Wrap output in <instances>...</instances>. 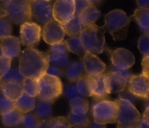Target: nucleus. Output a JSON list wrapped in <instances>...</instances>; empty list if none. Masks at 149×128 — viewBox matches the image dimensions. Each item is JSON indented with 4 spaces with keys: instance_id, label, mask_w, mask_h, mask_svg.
<instances>
[{
    "instance_id": "f257e3e1",
    "label": "nucleus",
    "mask_w": 149,
    "mask_h": 128,
    "mask_svg": "<svg viewBox=\"0 0 149 128\" xmlns=\"http://www.w3.org/2000/svg\"><path fill=\"white\" fill-rule=\"evenodd\" d=\"M19 56L18 68L24 78L39 79L49 65V54L33 47H27Z\"/></svg>"
},
{
    "instance_id": "f03ea898",
    "label": "nucleus",
    "mask_w": 149,
    "mask_h": 128,
    "mask_svg": "<svg viewBox=\"0 0 149 128\" xmlns=\"http://www.w3.org/2000/svg\"><path fill=\"white\" fill-rule=\"evenodd\" d=\"M131 18L122 10H114L105 16V31L109 32L114 41L125 40L127 36Z\"/></svg>"
},
{
    "instance_id": "7ed1b4c3",
    "label": "nucleus",
    "mask_w": 149,
    "mask_h": 128,
    "mask_svg": "<svg viewBox=\"0 0 149 128\" xmlns=\"http://www.w3.org/2000/svg\"><path fill=\"white\" fill-rule=\"evenodd\" d=\"M105 32L103 26L95 23L84 27L79 34L84 52H90L95 55L101 54L106 46Z\"/></svg>"
},
{
    "instance_id": "20e7f679",
    "label": "nucleus",
    "mask_w": 149,
    "mask_h": 128,
    "mask_svg": "<svg viewBox=\"0 0 149 128\" xmlns=\"http://www.w3.org/2000/svg\"><path fill=\"white\" fill-rule=\"evenodd\" d=\"M63 87L61 79L45 73L38 80L37 96L39 100L52 103L63 94Z\"/></svg>"
},
{
    "instance_id": "39448f33",
    "label": "nucleus",
    "mask_w": 149,
    "mask_h": 128,
    "mask_svg": "<svg viewBox=\"0 0 149 128\" xmlns=\"http://www.w3.org/2000/svg\"><path fill=\"white\" fill-rule=\"evenodd\" d=\"M117 113H116V128H133L141 114L134 104L127 100L117 98Z\"/></svg>"
},
{
    "instance_id": "423d86ee",
    "label": "nucleus",
    "mask_w": 149,
    "mask_h": 128,
    "mask_svg": "<svg viewBox=\"0 0 149 128\" xmlns=\"http://www.w3.org/2000/svg\"><path fill=\"white\" fill-rule=\"evenodd\" d=\"M117 109L116 100H110L108 99L96 100L92 106L93 120L103 125L115 123Z\"/></svg>"
},
{
    "instance_id": "0eeeda50",
    "label": "nucleus",
    "mask_w": 149,
    "mask_h": 128,
    "mask_svg": "<svg viewBox=\"0 0 149 128\" xmlns=\"http://www.w3.org/2000/svg\"><path fill=\"white\" fill-rule=\"evenodd\" d=\"M3 7L7 17L15 24L31 21L30 0H7Z\"/></svg>"
},
{
    "instance_id": "6e6552de",
    "label": "nucleus",
    "mask_w": 149,
    "mask_h": 128,
    "mask_svg": "<svg viewBox=\"0 0 149 128\" xmlns=\"http://www.w3.org/2000/svg\"><path fill=\"white\" fill-rule=\"evenodd\" d=\"M41 36L47 44L52 45L63 42L65 33L62 25L53 18L44 25Z\"/></svg>"
},
{
    "instance_id": "1a4fd4ad",
    "label": "nucleus",
    "mask_w": 149,
    "mask_h": 128,
    "mask_svg": "<svg viewBox=\"0 0 149 128\" xmlns=\"http://www.w3.org/2000/svg\"><path fill=\"white\" fill-rule=\"evenodd\" d=\"M75 15L74 0H56L52 7V16L62 26Z\"/></svg>"
},
{
    "instance_id": "9d476101",
    "label": "nucleus",
    "mask_w": 149,
    "mask_h": 128,
    "mask_svg": "<svg viewBox=\"0 0 149 128\" xmlns=\"http://www.w3.org/2000/svg\"><path fill=\"white\" fill-rule=\"evenodd\" d=\"M31 18L37 23L45 25L53 19L52 7L46 0H30Z\"/></svg>"
},
{
    "instance_id": "9b49d317",
    "label": "nucleus",
    "mask_w": 149,
    "mask_h": 128,
    "mask_svg": "<svg viewBox=\"0 0 149 128\" xmlns=\"http://www.w3.org/2000/svg\"><path fill=\"white\" fill-rule=\"evenodd\" d=\"M41 31L40 26L33 22H26L21 24L20 39L22 45L28 47L36 46L40 41Z\"/></svg>"
},
{
    "instance_id": "f8f14e48",
    "label": "nucleus",
    "mask_w": 149,
    "mask_h": 128,
    "mask_svg": "<svg viewBox=\"0 0 149 128\" xmlns=\"http://www.w3.org/2000/svg\"><path fill=\"white\" fill-rule=\"evenodd\" d=\"M109 54L112 65L120 69H129L135 64V56L133 53L125 48H117L112 50L106 48Z\"/></svg>"
},
{
    "instance_id": "ddd939ff",
    "label": "nucleus",
    "mask_w": 149,
    "mask_h": 128,
    "mask_svg": "<svg viewBox=\"0 0 149 128\" xmlns=\"http://www.w3.org/2000/svg\"><path fill=\"white\" fill-rule=\"evenodd\" d=\"M128 91L139 98L146 99L149 95V78L145 74L132 75L127 84Z\"/></svg>"
},
{
    "instance_id": "4468645a",
    "label": "nucleus",
    "mask_w": 149,
    "mask_h": 128,
    "mask_svg": "<svg viewBox=\"0 0 149 128\" xmlns=\"http://www.w3.org/2000/svg\"><path fill=\"white\" fill-rule=\"evenodd\" d=\"M84 70L87 75L94 77L103 74L106 68V65L98 57L90 52H84L82 58Z\"/></svg>"
},
{
    "instance_id": "2eb2a0df",
    "label": "nucleus",
    "mask_w": 149,
    "mask_h": 128,
    "mask_svg": "<svg viewBox=\"0 0 149 128\" xmlns=\"http://www.w3.org/2000/svg\"><path fill=\"white\" fill-rule=\"evenodd\" d=\"M21 42L19 38L8 36L1 39L0 50L1 55L10 59H15L20 54Z\"/></svg>"
},
{
    "instance_id": "dca6fc26",
    "label": "nucleus",
    "mask_w": 149,
    "mask_h": 128,
    "mask_svg": "<svg viewBox=\"0 0 149 128\" xmlns=\"http://www.w3.org/2000/svg\"><path fill=\"white\" fill-rule=\"evenodd\" d=\"M92 97H94L95 100L107 99L110 93L108 89L106 74L104 72L97 77H92Z\"/></svg>"
},
{
    "instance_id": "f3484780",
    "label": "nucleus",
    "mask_w": 149,
    "mask_h": 128,
    "mask_svg": "<svg viewBox=\"0 0 149 128\" xmlns=\"http://www.w3.org/2000/svg\"><path fill=\"white\" fill-rule=\"evenodd\" d=\"M108 89L110 94L125 91L128 82L115 73L109 71L105 73Z\"/></svg>"
},
{
    "instance_id": "a211bd4d",
    "label": "nucleus",
    "mask_w": 149,
    "mask_h": 128,
    "mask_svg": "<svg viewBox=\"0 0 149 128\" xmlns=\"http://www.w3.org/2000/svg\"><path fill=\"white\" fill-rule=\"evenodd\" d=\"M1 94L10 100H15L23 93L21 83L15 81H5L1 84Z\"/></svg>"
},
{
    "instance_id": "6ab92c4d",
    "label": "nucleus",
    "mask_w": 149,
    "mask_h": 128,
    "mask_svg": "<svg viewBox=\"0 0 149 128\" xmlns=\"http://www.w3.org/2000/svg\"><path fill=\"white\" fill-rule=\"evenodd\" d=\"M36 106L35 97L23 93L15 100V108L22 113H29L34 109Z\"/></svg>"
},
{
    "instance_id": "aec40b11",
    "label": "nucleus",
    "mask_w": 149,
    "mask_h": 128,
    "mask_svg": "<svg viewBox=\"0 0 149 128\" xmlns=\"http://www.w3.org/2000/svg\"><path fill=\"white\" fill-rule=\"evenodd\" d=\"M23 115V113L15 109L1 115V122L6 127H18L21 125Z\"/></svg>"
},
{
    "instance_id": "412c9836",
    "label": "nucleus",
    "mask_w": 149,
    "mask_h": 128,
    "mask_svg": "<svg viewBox=\"0 0 149 128\" xmlns=\"http://www.w3.org/2000/svg\"><path fill=\"white\" fill-rule=\"evenodd\" d=\"M133 19L141 29V30L146 34L149 33V9L138 8L134 12L133 15L130 17Z\"/></svg>"
},
{
    "instance_id": "4be33fe9",
    "label": "nucleus",
    "mask_w": 149,
    "mask_h": 128,
    "mask_svg": "<svg viewBox=\"0 0 149 128\" xmlns=\"http://www.w3.org/2000/svg\"><path fill=\"white\" fill-rule=\"evenodd\" d=\"M79 15L84 28L90 25L94 24L100 17V12L95 6L92 4Z\"/></svg>"
},
{
    "instance_id": "5701e85b",
    "label": "nucleus",
    "mask_w": 149,
    "mask_h": 128,
    "mask_svg": "<svg viewBox=\"0 0 149 128\" xmlns=\"http://www.w3.org/2000/svg\"><path fill=\"white\" fill-rule=\"evenodd\" d=\"M63 27L65 31V33L71 37L79 36L81 31L84 29L79 15H74V17L68 23L64 24Z\"/></svg>"
},
{
    "instance_id": "b1692460",
    "label": "nucleus",
    "mask_w": 149,
    "mask_h": 128,
    "mask_svg": "<svg viewBox=\"0 0 149 128\" xmlns=\"http://www.w3.org/2000/svg\"><path fill=\"white\" fill-rule=\"evenodd\" d=\"M83 73H84V65L82 63L74 61L67 65L66 69L64 72V75L66 79L74 82L83 75Z\"/></svg>"
},
{
    "instance_id": "393cba45",
    "label": "nucleus",
    "mask_w": 149,
    "mask_h": 128,
    "mask_svg": "<svg viewBox=\"0 0 149 128\" xmlns=\"http://www.w3.org/2000/svg\"><path fill=\"white\" fill-rule=\"evenodd\" d=\"M76 87L83 97H92L93 93V86H92V77L83 74L79 79L76 81Z\"/></svg>"
},
{
    "instance_id": "a878e982",
    "label": "nucleus",
    "mask_w": 149,
    "mask_h": 128,
    "mask_svg": "<svg viewBox=\"0 0 149 128\" xmlns=\"http://www.w3.org/2000/svg\"><path fill=\"white\" fill-rule=\"evenodd\" d=\"M71 106V112L74 114H84L88 113L89 102L82 96L76 97L71 99L69 102Z\"/></svg>"
},
{
    "instance_id": "bb28decb",
    "label": "nucleus",
    "mask_w": 149,
    "mask_h": 128,
    "mask_svg": "<svg viewBox=\"0 0 149 128\" xmlns=\"http://www.w3.org/2000/svg\"><path fill=\"white\" fill-rule=\"evenodd\" d=\"M34 114L40 120L50 118L52 113V105L50 103L39 100L34 108Z\"/></svg>"
},
{
    "instance_id": "cd10ccee",
    "label": "nucleus",
    "mask_w": 149,
    "mask_h": 128,
    "mask_svg": "<svg viewBox=\"0 0 149 128\" xmlns=\"http://www.w3.org/2000/svg\"><path fill=\"white\" fill-rule=\"evenodd\" d=\"M67 51L77 55H81L84 52L82 43L79 37L73 36L65 39L63 42Z\"/></svg>"
},
{
    "instance_id": "c85d7f7f",
    "label": "nucleus",
    "mask_w": 149,
    "mask_h": 128,
    "mask_svg": "<svg viewBox=\"0 0 149 128\" xmlns=\"http://www.w3.org/2000/svg\"><path fill=\"white\" fill-rule=\"evenodd\" d=\"M49 63L59 68H65L69 64V58L66 53L49 54Z\"/></svg>"
},
{
    "instance_id": "c756f323",
    "label": "nucleus",
    "mask_w": 149,
    "mask_h": 128,
    "mask_svg": "<svg viewBox=\"0 0 149 128\" xmlns=\"http://www.w3.org/2000/svg\"><path fill=\"white\" fill-rule=\"evenodd\" d=\"M38 80L24 78L21 82L23 93L31 97H36L38 93Z\"/></svg>"
},
{
    "instance_id": "7c9ffc66",
    "label": "nucleus",
    "mask_w": 149,
    "mask_h": 128,
    "mask_svg": "<svg viewBox=\"0 0 149 128\" xmlns=\"http://www.w3.org/2000/svg\"><path fill=\"white\" fill-rule=\"evenodd\" d=\"M40 119L36 116L34 113H23L21 125L23 128H36Z\"/></svg>"
},
{
    "instance_id": "2f4dec72",
    "label": "nucleus",
    "mask_w": 149,
    "mask_h": 128,
    "mask_svg": "<svg viewBox=\"0 0 149 128\" xmlns=\"http://www.w3.org/2000/svg\"><path fill=\"white\" fill-rule=\"evenodd\" d=\"M24 77L20 74L19 68L17 67H12L8 72L2 77L1 80H4V81H15L21 83Z\"/></svg>"
},
{
    "instance_id": "473e14b6",
    "label": "nucleus",
    "mask_w": 149,
    "mask_h": 128,
    "mask_svg": "<svg viewBox=\"0 0 149 128\" xmlns=\"http://www.w3.org/2000/svg\"><path fill=\"white\" fill-rule=\"evenodd\" d=\"M13 31L11 20L6 16L0 18V39L10 36Z\"/></svg>"
},
{
    "instance_id": "72a5a7b5",
    "label": "nucleus",
    "mask_w": 149,
    "mask_h": 128,
    "mask_svg": "<svg viewBox=\"0 0 149 128\" xmlns=\"http://www.w3.org/2000/svg\"><path fill=\"white\" fill-rule=\"evenodd\" d=\"M68 122L71 125V126H76V125H84V124H88L90 122L89 119L88 113H84V114H74L71 112H70L68 117Z\"/></svg>"
},
{
    "instance_id": "f704fd0d",
    "label": "nucleus",
    "mask_w": 149,
    "mask_h": 128,
    "mask_svg": "<svg viewBox=\"0 0 149 128\" xmlns=\"http://www.w3.org/2000/svg\"><path fill=\"white\" fill-rule=\"evenodd\" d=\"M15 109V101L7 98L2 94L0 95V115Z\"/></svg>"
},
{
    "instance_id": "c9c22d12",
    "label": "nucleus",
    "mask_w": 149,
    "mask_h": 128,
    "mask_svg": "<svg viewBox=\"0 0 149 128\" xmlns=\"http://www.w3.org/2000/svg\"><path fill=\"white\" fill-rule=\"evenodd\" d=\"M138 49L143 56H149V36L144 33L140 37L138 44Z\"/></svg>"
},
{
    "instance_id": "e433bc0d",
    "label": "nucleus",
    "mask_w": 149,
    "mask_h": 128,
    "mask_svg": "<svg viewBox=\"0 0 149 128\" xmlns=\"http://www.w3.org/2000/svg\"><path fill=\"white\" fill-rule=\"evenodd\" d=\"M52 128H72V126L65 116L52 118Z\"/></svg>"
},
{
    "instance_id": "4c0bfd02",
    "label": "nucleus",
    "mask_w": 149,
    "mask_h": 128,
    "mask_svg": "<svg viewBox=\"0 0 149 128\" xmlns=\"http://www.w3.org/2000/svg\"><path fill=\"white\" fill-rule=\"evenodd\" d=\"M11 59L3 55H0V79L7 74L11 68Z\"/></svg>"
},
{
    "instance_id": "58836bf2",
    "label": "nucleus",
    "mask_w": 149,
    "mask_h": 128,
    "mask_svg": "<svg viewBox=\"0 0 149 128\" xmlns=\"http://www.w3.org/2000/svg\"><path fill=\"white\" fill-rule=\"evenodd\" d=\"M149 107L146 108L143 113L133 128H149Z\"/></svg>"
},
{
    "instance_id": "ea45409f",
    "label": "nucleus",
    "mask_w": 149,
    "mask_h": 128,
    "mask_svg": "<svg viewBox=\"0 0 149 128\" xmlns=\"http://www.w3.org/2000/svg\"><path fill=\"white\" fill-rule=\"evenodd\" d=\"M64 94H65V97L69 99V100L74 98L76 97L81 96L79 93H78V91H77L76 85L74 84H69L65 86V90H64Z\"/></svg>"
},
{
    "instance_id": "a19ab883",
    "label": "nucleus",
    "mask_w": 149,
    "mask_h": 128,
    "mask_svg": "<svg viewBox=\"0 0 149 128\" xmlns=\"http://www.w3.org/2000/svg\"><path fill=\"white\" fill-rule=\"evenodd\" d=\"M109 71L118 74L119 76H120L121 77H122V78H123L125 81H127V82H129L130 79V77H132V75L130 73V71L128 69H120V68H116V67H115L114 65H113L111 66V68Z\"/></svg>"
},
{
    "instance_id": "79ce46f5",
    "label": "nucleus",
    "mask_w": 149,
    "mask_h": 128,
    "mask_svg": "<svg viewBox=\"0 0 149 128\" xmlns=\"http://www.w3.org/2000/svg\"><path fill=\"white\" fill-rule=\"evenodd\" d=\"M74 4H75V15H80L92 4L89 0H74Z\"/></svg>"
},
{
    "instance_id": "37998d69",
    "label": "nucleus",
    "mask_w": 149,
    "mask_h": 128,
    "mask_svg": "<svg viewBox=\"0 0 149 128\" xmlns=\"http://www.w3.org/2000/svg\"><path fill=\"white\" fill-rule=\"evenodd\" d=\"M67 49L65 47V45L63 43V41L60 43L54 44V45H51L50 48L49 49V52H47L48 54L52 53H66Z\"/></svg>"
},
{
    "instance_id": "c03bdc74",
    "label": "nucleus",
    "mask_w": 149,
    "mask_h": 128,
    "mask_svg": "<svg viewBox=\"0 0 149 128\" xmlns=\"http://www.w3.org/2000/svg\"><path fill=\"white\" fill-rule=\"evenodd\" d=\"M118 98H120V99H123V100H127V101L130 102L131 103H132V104H134V103L136 102L137 100V98L138 97H136V96L134 95L132 93H131L130 91H122L121 92V93L119 94V97Z\"/></svg>"
},
{
    "instance_id": "a18cd8bd",
    "label": "nucleus",
    "mask_w": 149,
    "mask_h": 128,
    "mask_svg": "<svg viewBox=\"0 0 149 128\" xmlns=\"http://www.w3.org/2000/svg\"><path fill=\"white\" fill-rule=\"evenodd\" d=\"M45 73H46V74H49V75L55 76V77H58V78H60L63 74V72L61 70V68H58V67L52 66H52H49V65L48 68H47L46 72Z\"/></svg>"
},
{
    "instance_id": "49530a36",
    "label": "nucleus",
    "mask_w": 149,
    "mask_h": 128,
    "mask_svg": "<svg viewBox=\"0 0 149 128\" xmlns=\"http://www.w3.org/2000/svg\"><path fill=\"white\" fill-rule=\"evenodd\" d=\"M36 128H52V117L39 121Z\"/></svg>"
},
{
    "instance_id": "de8ad7c7",
    "label": "nucleus",
    "mask_w": 149,
    "mask_h": 128,
    "mask_svg": "<svg viewBox=\"0 0 149 128\" xmlns=\"http://www.w3.org/2000/svg\"><path fill=\"white\" fill-rule=\"evenodd\" d=\"M148 56H143L142 61V66H143V74H145V75L148 76L149 74V64H148Z\"/></svg>"
},
{
    "instance_id": "09e8293b",
    "label": "nucleus",
    "mask_w": 149,
    "mask_h": 128,
    "mask_svg": "<svg viewBox=\"0 0 149 128\" xmlns=\"http://www.w3.org/2000/svg\"><path fill=\"white\" fill-rule=\"evenodd\" d=\"M89 128H106V125L92 120L89 122Z\"/></svg>"
},
{
    "instance_id": "8fccbe9b",
    "label": "nucleus",
    "mask_w": 149,
    "mask_h": 128,
    "mask_svg": "<svg viewBox=\"0 0 149 128\" xmlns=\"http://www.w3.org/2000/svg\"><path fill=\"white\" fill-rule=\"evenodd\" d=\"M139 8H148L149 0H136Z\"/></svg>"
},
{
    "instance_id": "3c124183",
    "label": "nucleus",
    "mask_w": 149,
    "mask_h": 128,
    "mask_svg": "<svg viewBox=\"0 0 149 128\" xmlns=\"http://www.w3.org/2000/svg\"><path fill=\"white\" fill-rule=\"evenodd\" d=\"M7 16V13H6L5 10L4 9V7L0 6V18L3 17H6Z\"/></svg>"
},
{
    "instance_id": "603ef678",
    "label": "nucleus",
    "mask_w": 149,
    "mask_h": 128,
    "mask_svg": "<svg viewBox=\"0 0 149 128\" xmlns=\"http://www.w3.org/2000/svg\"><path fill=\"white\" fill-rule=\"evenodd\" d=\"M72 128H89V123L84 124V125H76V126H73Z\"/></svg>"
},
{
    "instance_id": "864d4df0",
    "label": "nucleus",
    "mask_w": 149,
    "mask_h": 128,
    "mask_svg": "<svg viewBox=\"0 0 149 128\" xmlns=\"http://www.w3.org/2000/svg\"><path fill=\"white\" fill-rule=\"evenodd\" d=\"M89 1L91 2V4H93V3H98L100 2V1H101V0H89Z\"/></svg>"
},
{
    "instance_id": "5fc2aeb1",
    "label": "nucleus",
    "mask_w": 149,
    "mask_h": 128,
    "mask_svg": "<svg viewBox=\"0 0 149 128\" xmlns=\"http://www.w3.org/2000/svg\"><path fill=\"white\" fill-rule=\"evenodd\" d=\"M1 81H2V80H1V79H0V85H1V84H2V82H1Z\"/></svg>"
},
{
    "instance_id": "6e6d98bb",
    "label": "nucleus",
    "mask_w": 149,
    "mask_h": 128,
    "mask_svg": "<svg viewBox=\"0 0 149 128\" xmlns=\"http://www.w3.org/2000/svg\"><path fill=\"white\" fill-rule=\"evenodd\" d=\"M46 1H51V0H46Z\"/></svg>"
},
{
    "instance_id": "4d7b16f0",
    "label": "nucleus",
    "mask_w": 149,
    "mask_h": 128,
    "mask_svg": "<svg viewBox=\"0 0 149 128\" xmlns=\"http://www.w3.org/2000/svg\"><path fill=\"white\" fill-rule=\"evenodd\" d=\"M16 128H23V127H16Z\"/></svg>"
},
{
    "instance_id": "13d9d810",
    "label": "nucleus",
    "mask_w": 149,
    "mask_h": 128,
    "mask_svg": "<svg viewBox=\"0 0 149 128\" xmlns=\"http://www.w3.org/2000/svg\"><path fill=\"white\" fill-rule=\"evenodd\" d=\"M3 1V0H0V1Z\"/></svg>"
},
{
    "instance_id": "bf43d9fd",
    "label": "nucleus",
    "mask_w": 149,
    "mask_h": 128,
    "mask_svg": "<svg viewBox=\"0 0 149 128\" xmlns=\"http://www.w3.org/2000/svg\"><path fill=\"white\" fill-rule=\"evenodd\" d=\"M0 128H1V127H0Z\"/></svg>"
}]
</instances>
